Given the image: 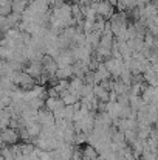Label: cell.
Here are the masks:
<instances>
[{"label":"cell","mask_w":158,"mask_h":160,"mask_svg":"<svg viewBox=\"0 0 158 160\" xmlns=\"http://www.w3.org/2000/svg\"><path fill=\"white\" fill-rule=\"evenodd\" d=\"M0 138H2V142H3V143L12 145V143H16V142H17L19 134H17V131H16V129H12V128H3V129H2V132H0Z\"/></svg>","instance_id":"1"}]
</instances>
